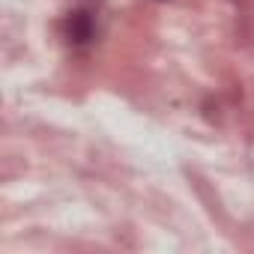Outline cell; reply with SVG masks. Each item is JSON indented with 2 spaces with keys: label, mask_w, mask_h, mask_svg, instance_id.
Here are the masks:
<instances>
[{
  "label": "cell",
  "mask_w": 254,
  "mask_h": 254,
  "mask_svg": "<svg viewBox=\"0 0 254 254\" xmlns=\"http://www.w3.org/2000/svg\"><path fill=\"white\" fill-rule=\"evenodd\" d=\"M69 36H72V42H87L90 39V18L84 12H75L69 18Z\"/></svg>",
  "instance_id": "6da1fadb"
}]
</instances>
